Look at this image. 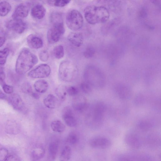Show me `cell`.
<instances>
[{"mask_svg":"<svg viewBox=\"0 0 161 161\" xmlns=\"http://www.w3.org/2000/svg\"><path fill=\"white\" fill-rule=\"evenodd\" d=\"M38 62L37 57L28 49L25 48L19 53L15 64V71L23 75L30 70Z\"/></svg>","mask_w":161,"mask_h":161,"instance_id":"6da1fadb","label":"cell"},{"mask_svg":"<svg viewBox=\"0 0 161 161\" xmlns=\"http://www.w3.org/2000/svg\"><path fill=\"white\" fill-rule=\"evenodd\" d=\"M84 13L86 20L91 25L106 22L109 17L108 9L104 6H88L85 8Z\"/></svg>","mask_w":161,"mask_h":161,"instance_id":"7a4b0ae2","label":"cell"},{"mask_svg":"<svg viewBox=\"0 0 161 161\" xmlns=\"http://www.w3.org/2000/svg\"><path fill=\"white\" fill-rule=\"evenodd\" d=\"M78 73L76 66L70 61L65 60L62 62L59 67L58 75L63 81L70 82L76 78Z\"/></svg>","mask_w":161,"mask_h":161,"instance_id":"3957f363","label":"cell"},{"mask_svg":"<svg viewBox=\"0 0 161 161\" xmlns=\"http://www.w3.org/2000/svg\"><path fill=\"white\" fill-rule=\"evenodd\" d=\"M87 81L92 86L98 88H103L106 83V78L103 72L99 69L91 67L87 75Z\"/></svg>","mask_w":161,"mask_h":161,"instance_id":"277c9868","label":"cell"},{"mask_svg":"<svg viewBox=\"0 0 161 161\" xmlns=\"http://www.w3.org/2000/svg\"><path fill=\"white\" fill-rule=\"evenodd\" d=\"M65 21L68 27L74 31L80 29L84 23L83 16L79 11L76 9H72L67 13Z\"/></svg>","mask_w":161,"mask_h":161,"instance_id":"5b68a950","label":"cell"},{"mask_svg":"<svg viewBox=\"0 0 161 161\" xmlns=\"http://www.w3.org/2000/svg\"><path fill=\"white\" fill-rule=\"evenodd\" d=\"M52 25L47 33V38L49 44H53L58 42L65 32L63 21L51 23Z\"/></svg>","mask_w":161,"mask_h":161,"instance_id":"8992f818","label":"cell"},{"mask_svg":"<svg viewBox=\"0 0 161 161\" xmlns=\"http://www.w3.org/2000/svg\"><path fill=\"white\" fill-rule=\"evenodd\" d=\"M91 114L93 125L98 127L102 125L104 119L106 110L105 104L103 102H98L93 105Z\"/></svg>","mask_w":161,"mask_h":161,"instance_id":"52a82bcc","label":"cell"},{"mask_svg":"<svg viewBox=\"0 0 161 161\" xmlns=\"http://www.w3.org/2000/svg\"><path fill=\"white\" fill-rule=\"evenodd\" d=\"M51 72V68L48 64H40L31 70L28 73V76L33 78H42L48 77Z\"/></svg>","mask_w":161,"mask_h":161,"instance_id":"ba28073f","label":"cell"},{"mask_svg":"<svg viewBox=\"0 0 161 161\" xmlns=\"http://www.w3.org/2000/svg\"><path fill=\"white\" fill-rule=\"evenodd\" d=\"M6 26L9 30L17 34H21L25 30L27 25L22 19H13L6 23Z\"/></svg>","mask_w":161,"mask_h":161,"instance_id":"9c48e42d","label":"cell"},{"mask_svg":"<svg viewBox=\"0 0 161 161\" xmlns=\"http://www.w3.org/2000/svg\"><path fill=\"white\" fill-rule=\"evenodd\" d=\"M116 93L120 99L126 100L130 99L132 95V91L127 85L123 83L117 84L115 87Z\"/></svg>","mask_w":161,"mask_h":161,"instance_id":"30bf717a","label":"cell"},{"mask_svg":"<svg viewBox=\"0 0 161 161\" xmlns=\"http://www.w3.org/2000/svg\"><path fill=\"white\" fill-rule=\"evenodd\" d=\"M62 118L65 124L69 126L74 127L77 124L73 111L69 107H66L64 108L62 113Z\"/></svg>","mask_w":161,"mask_h":161,"instance_id":"8fae6325","label":"cell"},{"mask_svg":"<svg viewBox=\"0 0 161 161\" xmlns=\"http://www.w3.org/2000/svg\"><path fill=\"white\" fill-rule=\"evenodd\" d=\"M90 145L92 147L98 148L105 149L111 145V142L107 138L103 136L96 137L90 141Z\"/></svg>","mask_w":161,"mask_h":161,"instance_id":"7c38bea8","label":"cell"},{"mask_svg":"<svg viewBox=\"0 0 161 161\" xmlns=\"http://www.w3.org/2000/svg\"><path fill=\"white\" fill-rule=\"evenodd\" d=\"M29 11V8L28 5L25 3H21L15 8L12 15V18L22 19L27 17Z\"/></svg>","mask_w":161,"mask_h":161,"instance_id":"4fadbf2b","label":"cell"},{"mask_svg":"<svg viewBox=\"0 0 161 161\" xmlns=\"http://www.w3.org/2000/svg\"><path fill=\"white\" fill-rule=\"evenodd\" d=\"M68 41L73 46L79 47L83 44L84 37L82 33L79 32H72L68 36Z\"/></svg>","mask_w":161,"mask_h":161,"instance_id":"5bb4252c","label":"cell"},{"mask_svg":"<svg viewBox=\"0 0 161 161\" xmlns=\"http://www.w3.org/2000/svg\"><path fill=\"white\" fill-rule=\"evenodd\" d=\"M26 41L29 46L32 49L40 48L43 45L42 39L34 34H31L29 35L27 37Z\"/></svg>","mask_w":161,"mask_h":161,"instance_id":"9a60e30c","label":"cell"},{"mask_svg":"<svg viewBox=\"0 0 161 161\" xmlns=\"http://www.w3.org/2000/svg\"><path fill=\"white\" fill-rule=\"evenodd\" d=\"M58 147V143L57 140L51 142L49 145L48 154L46 161H54L56 158Z\"/></svg>","mask_w":161,"mask_h":161,"instance_id":"2e32d148","label":"cell"},{"mask_svg":"<svg viewBox=\"0 0 161 161\" xmlns=\"http://www.w3.org/2000/svg\"><path fill=\"white\" fill-rule=\"evenodd\" d=\"M10 103L15 109L20 110L22 109L24 104L20 96L17 93L11 94L9 97Z\"/></svg>","mask_w":161,"mask_h":161,"instance_id":"e0dca14e","label":"cell"},{"mask_svg":"<svg viewBox=\"0 0 161 161\" xmlns=\"http://www.w3.org/2000/svg\"><path fill=\"white\" fill-rule=\"evenodd\" d=\"M43 104L47 108L54 109L58 107L59 104L58 99L52 94L48 95L43 100Z\"/></svg>","mask_w":161,"mask_h":161,"instance_id":"ac0fdd59","label":"cell"},{"mask_svg":"<svg viewBox=\"0 0 161 161\" xmlns=\"http://www.w3.org/2000/svg\"><path fill=\"white\" fill-rule=\"evenodd\" d=\"M46 14V8L40 4L34 6L31 11V14L32 17L38 19H42Z\"/></svg>","mask_w":161,"mask_h":161,"instance_id":"d6986e66","label":"cell"},{"mask_svg":"<svg viewBox=\"0 0 161 161\" xmlns=\"http://www.w3.org/2000/svg\"><path fill=\"white\" fill-rule=\"evenodd\" d=\"M73 107L74 108L76 111L81 112L86 109L88 107V106L84 98L80 97L74 100Z\"/></svg>","mask_w":161,"mask_h":161,"instance_id":"ffe728a7","label":"cell"},{"mask_svg":"<svg viewBox=\"0 0 161 161\" xmlns=\"http://www.w3.org/2000/svg\"><path fill=\"white\" fill-rule=\"evenodd\" d=\"M34 89L38 93H44L47 90L49 85L47 81L44 80L36 81L34 85Z\"/></svg>","mask_w":161,"mask_h":161,"instance_id":"44dd1931","label":"cell"},{"mask_svg":"<svg viewBox=\"0 0 161 161\" xmlns=\"http://www.w3.org/2000/svg\"><path fill=\"white\" fill-rule=\"evenodd\" d=\"M11 6L6 1L0 2V16L3 17L6 16L11 9Z\"/></svg>","mask_w":161,"mask_h":161,"instance_id":"7402d4cb","label":"cell"},{"mask_svg":"<svg viewBox=\"0 0 161 161\" xmlns=\"http://www.w3.org/2000/svg\"><path fill=\"white\" fill-rule=\"evenodd\" d=\"M51 127L53 131L59 133L63 132L65 128L64 125L58 120L52 121L51 124Z\"/></svg>","mask_w":161,"mask_h":161,"instance_id":"603a6c76","label":"cell"},{"mask_svg":"<svg viewBox=\"0 0 161 161\" xmlns=\"http://www.w3.org/2000/svg\"><path fill=\"white\" fill-rule=\"evenodd\" d=\"M55 92L59 99L61 101H64L65 99L67 94L66 87L60 85L55 90Z\"/></svg>","mask_w":161,"mask_h":161,"instance_id":"cb8c5ba5","label":"cell"},{"mask_svg":"<svg viewBox=\"0 0 161 161\" xmlns=\"http://www.w3.org/2000/svg\"><path fill=\"white\" fill-rule=\"evenodd\" d=\"M80 139L79 133L76 131H72L68 135L67 141L70 144L74 145L77 143Z\"/></svg>","mask_w":161,"mask_h":161,"instance_id":"d4e9b609","label":"cell"},{"mask_svg":"<svg viewBox=\"0 0 161 161\" xmlns=\"http://www.w3.org/2000/svg\"><path fill=\"white\" fill-rule=\"evenodd\" d=\"M54 57L57 59H60L64 55V51L63 46L62 45H58L55 46L53 50Z\"/></svg>","mask_w":161,"mask_h":161,"instance_id":"484cf974","label":"cell"},{"mask_svg":"<svg viewBox=\"0 0 161 161\" xmlns=\"http://www.w3.org/2000/svg\"><path fill=\"white\" fill-rule=\"evenodd\" d=\"M71 151L70 147L68 146H66L63 149L60 157V161H67L70 158L71 155Z\"/></svg>","mask_w":161,"mask_h":161,"instance_id":"4316f807","label":"cell"},{"mask_svg":"<svg viewBox=\"0 0 161 161\" xmlns=\"http://www.w3.org/2000/svg\"><path fill=\"white\" fill-rule=\"evenodd\" d=\"M9 49L8 47L5 48L0 50V65H3L5 64L9 54Z\"/></svg>","mask_w":161,"mask_h":161,"instance_id":"83f0119b","label":"cell"},{"mask_svg":"<svg viewBox=\"0 0 161 161\" xmlns=\"http://www.w3.org/2000/svg\"><path fill=\"white\" fill-rule=\"evenodd\" d=\"M48 1L50 4L53 5L57 7H62L67 5L70 3V1L67 0H56Z\"/></svg>","mask_w":161,"mask_h":161,"instance_id":"f1b7e54d","label":"cell"},{"mask_svg":"<svg viewBox=\"0 0 161 161\" xmlns=\"http://www.w3.org/2000/svg\"><path fill=\"white\" fill-rule=\"evenodd\" d=\"M44 154V150L42 148L35 149L32 153V156L34 159L37 160L42 158Z\"/></svg>","mask_w":161,"mask_h":161,"instance_id":"f546056e","label":"cell"},{"mask_svg":"<svg viewBox=\"0 0 161 161\" xmlns=\"http://www.w3.org/2000/svg\"><path fill=\"white\" fill-rule=\"evenodd\" d=\"M95 53L94 48L92 46L87 47L83 53V55L86 58H91L94 55Z\"/></svg>","mask_w":161,"mask_h":161,"instance_id":"4dcf8cb0","label":"cell"},{"mask_svg":"<svg viewBox=\"0 0 161 161\" xmlns=\"http://www.w3.org/2000/svg\"><path fill=\"white\" fill-rule=\"evenodd\" d=\"M92 86L87 82H82L80 85V88L81 90L86 94H89L92 90Z\"/></svg>","mask_w":161,"mask_h":161,"instance_id":"1f68e13d","label":"cell"},{"mask_svg":"<svg viewBox=\"0 0 161 161\" xmlns=\"http://www.w3.org/2000/svg\"><path fill=\"white\" fill-rule=\"evenodd\" d=\"M66 92L69 95L75 96L78 94L79 90L77 88L74 86H69L66 87Z\"/></svg>","mask_w":161,"mask_h":161,"instance_id":"d6a6232c","label":"cell"},{"mask_svg":"<svg viewBox=\"0 0 161 161\" xmlns=\"http://www.w3.org/2000/svg\"><path fill=\"white\" fill-rule=\"evenodd\" d=\"M39 57L41 61L45 62L48 60L49 58V55L47 51L43 50L39 53Z\"/></svg>","mask_w":161,"mask_h":161,"instance_id":"836d02e7","label":"cell"},{"mask_svg":"<svg viewBox=\"0 0 161 161\" xmlns=\"http://www.w3.org/2000/svg\"><path fill=\"white\" fill-rule=\"evenodd\" d=\"M22 90L25 93L31 95L33 92L31 85L28 83H25L22 86Z\"/></svg>","mask_w":161,"mask_h":161,"instance_id":"e575fe53","label":"cell"},{"mask_svg":"<svg viewBox=\"0 0 161 161\" xmlns=\"http://www.w3.org/2000/svg\"><path fill=\"white\" fill-rule=\"evenodd\" d=\"M8 156V152L5 148H0V161H4Z\"/></svg>","mask_w":161,"mask_h":161,"instance_id":"d590c367","label":"cell"},{"mask_svg":"<svg viewBox=\"0 0 161 161\" xmlns=\"http://www.w3.org/2000/svg\"><path fill=\"white\" fill-rule=\"evenodd\" d=\"M7 130L12 133H15L18 130V126L14 122H10L7 126Z\"/></svg>","mask_w":161,"mask_h":161,"instance_id":"8d00e7d4","label":"cell"},{"mask_svg":"<svg viewBox=\"0 0 161 161\" xmlns=\"http://www.w3.org/2000/svg\"><path fill=\"white\" fill-rule=\"evenodd\" d=\"M2 87L4 92L6 94H12L14 91L13 86L6 84L3 85Z\"/></svg>","mask_w":161,"mask_h":161,"instance_id":"74e56055","label":"cell"},{"mask_svg":"<svg viewBox=\"0 0 161 161\" xmlns=\"http://www.w3.org/2000/svg\"><path fill=\"white\" fill-rule=\"evenodd\" d=\"M5 77V75L3 68L0 65V83L2 86L5 84L4 81Z\"/></svg>","mask_w":161,"mask_h":161,"instance_id":"f35d334b","label":"cell"},{"mask_svg":"<svg viewBox=\"0 0 161 161\" xmlns=\"http://www.w3.org/2000/svg\"><path fill=\"white\" fill-rule=\"evenodd\" d=\"M4 161H20L19 158L14 154L8 155Z\"/></svg>","mask_w":161,"mask_h":161,"instance_id":"ab89813d","label":"cell"},{"mask_svg":"<svg viewBox=\"0 0 161 161\" xmlns=\"http://www.w3.org/2000/svg\"><path fill=\"white\" fill-rule=\"evenodd\" d=\"M31 95L35 99H38L40 97V95L38 93L33 92Z\"/></svg>","mask_w":161,"mask_h":161,"instance_id":"60d3db41","label":"cell"},{"mask_svg":"<svg viewBox=\"0 0 161 161\" xmlns=\"http://www.w3.org/2000/svg\"><path fill=\"white\" fill-rule=\"evenodd\" d=\"M6 41L5 37L0 36V47L2 46L4 44Z\"/></svg>","mask_w":161,"mask_h":161,"instance_id":"b9f144b4","label":"cell"},{"mask_svg":"<svg viewBox=\"0 0 161 161\" xmlns=\"http://www.w3.org/2000/svg\"><path fill=\"white\" fill-rule=\"evenodd\" d=\"M5 96L2 93H0V98L3 99L5 98Z\"/></svg>","mask_w":161,"mask_h":161,"instance_id":"7bdbcfd3","label":"cell"},{"mask_svg":"<svg viewBox=\"0 0 161 161\" xmlns=\"http://www.w3.org/2000/svg\"><path fill=\"white\" fill-rule=\"evenodd\" d=\"M119 161H127L126 159L124 158V159H121Z\"/></svg>","mask_w":161,"mask_h":161,"instance_id":"ee69618b","label":"cell"}]
</instances>
